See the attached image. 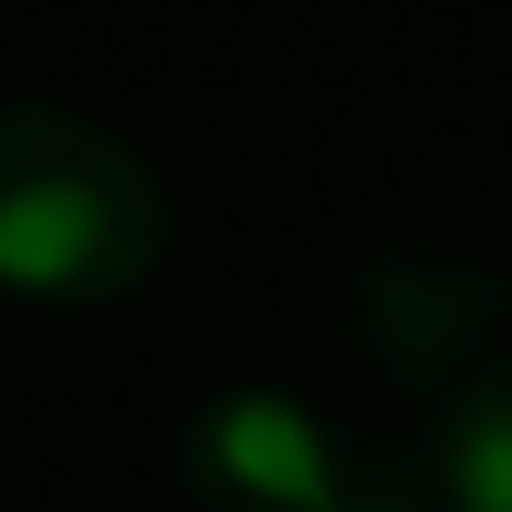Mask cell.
<instances>
[{
  "mask_svg": "<svg viewBox=\"0 0 512 512\" xmlns=\"http://www.w3.org/2000/svg\"><path fill=\"white\" fill-rule=\"evenodd\" d=\"M492 312H502V282L472 272V262H382L372 292H362V332L372 352H392L402 372H482V342H492Z\"/></svg>",
  "mask_w": 512,
  "mask_h": 512,
  "instance_id": "obj_3",
  "label": "cell"
},
{
  "mask_svg": "<svg viewBox=\"0 0 512 512\" xmlns=\"http://www.w3.org/2000/svg\"><path fill=\"white\" fill-rule=\"evenodd\" d=\"M432 502L442 512H512V352L452 382L442 442H432Z\"/></svg>",
  "mask_w": 512,
  "mask_h": 512,
  "instance_id": "obj_4",
  "label": "cell"
},
{
  "mask_svg": "<svg viewBox=\"0 0 512 512\" xmlns=\"http://www.w3.org/2000/svg\"><path fill=\"white\" fill-rule=\"evenodd\" d=\"M181 482L211 512H342L362 472L302 392L231 382L181 422Z\"/></svg>",
  "mask_w": 512,
  "mask_h": 512,
  "instance_id": "obj_2",
  "label": "cell"
},
{
  "mask_svg": "<svg viewBox=\"0 0 512 512\" xmlns=\"http://www.w3.org/2000/svg\"><path fill=\"white\" fill-rule=\"evenodd\" d=\"M171 251L161 171L71 101H0V292L121 302Z\"/></svg>",
  "mask_w": 512,
  "mask_h": 512,
  "instance_id": "obj_1",
  "label": "cell"
},
{
  "mask_svg": "<svg viewBox=\"0 0 512 512\" xmlns=\"http://www.w3.org/2000/svg\"><path fill=\"white\" fill-rule=\"evenodd\" d=\"M342 512H442V502H432V482H382V472H362Z\"/></svg>",
  "mask_w": 512,
  "mask_h": 512,
  "instance_id": "obj_5",
  "label": "cell"
}]
</instances>
